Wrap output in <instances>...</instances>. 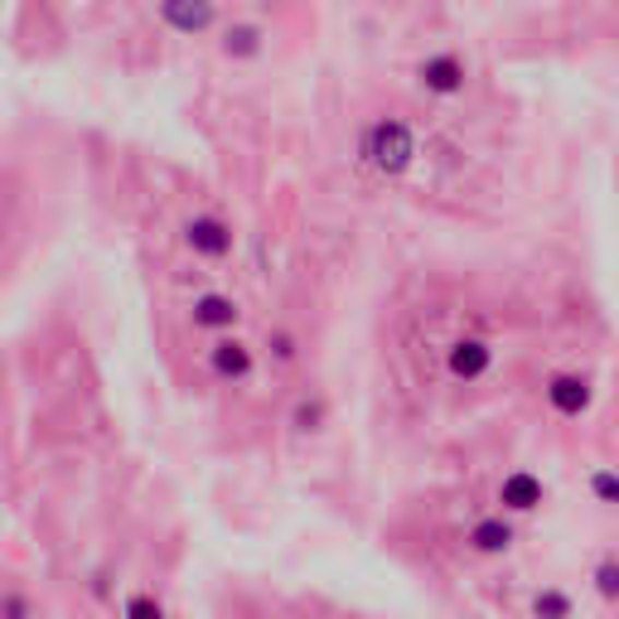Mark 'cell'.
I'll return each instance as SVG.
<instances>
[{"instance_id":"cell-1","label":"cell","mask_w":619,"mask_h":619,"mask_svg":"<svg viewBox=\"0 0 619 619\" xmlns=\"http://www.w3.org/2000/svg\"><path fill=\"white\" fill-rule=\"evenodd\" d=\"M364 155H368V165H373V170L402 175L412 165V155H416L412 127H407V121H378V127L364 136Z\"/></svg>"},{"instance_id":"cell-2","label":"cell","mask_w":619,"mask_h":619,"mask_svg":"<svg viewBox=\"0 0 619 619\" xmlns=\"http://www.w3.org/2000/svg\"><path fill=\"white\" fill-rule=\"evenodd\" d=\"M426 93H441V97H455L460 87H465V63L455 59V53H436V59H426L421 69H416Z\"/></svg>"},{"instance_id":"cell-3","label":"cell","mask_w":619,"mask_h":619,"mask_svg":"<svg viewBox=\"0 0 619 619\" xmlns=\"http://www.w3.org/2000/svg\"><path fill=\"white\" fill-rule=\"evenodd\" d=\"M160 15L179 35H204L213 25V0H160Z\"/></svg>"},{"instance_id":"cell-4","label":"cell","mask_w":619,"mask_h":619,"mask_svg":"<svg viewBox=\"0 0 619 619\" xmlns=\"http://www.w3.org/2000/svg\"><path fill=\"white\" fill-rule=\"evenodd\" d=\"M184 242L194 247L199 257H228L233 252V228L228 223H218V218H189Z\"/></svg>"},{"instance_id":"cell-5","label":"cell","mask_w":619,"mask_h":619,"mask_svg":"<svg viewBox=\"0 0 619 619\" xmlns=\"http://www.w3.org/2000/svg\"><path fill=\"white\" fill-rule=\"evenodd\" d=\"M489 364H493V348L484 340H460L455 348H450V378H460V382L484 378L489 373Z\"/></svg>"},{"instance_id":"cell-6","label":"cell","mask_w":619,"mask_h":619,"mask_svg":"<svg viewBox=\"0 0 619 619\" xmlns=\"http://www.w3.org/2000/svg\"><path fill=\"white\" fill-rule=\"evenodd\" d=\"M547 402L561 416H581L591 407V388H585V378H576V373H561V378L547 382Z\"/></svg>"},{"instance_id":"cell-7","label":"cell","mask_w":619,"mask_h":619,"mask_svg":"<svg viewBox=\"0 0 619 619\" xmlns=\"http://www.w3.org/2000/svg\"><path fill=\"white\" fill-rule=\"evenodd\" d=\"M209 364H213V373L218 378H247L252 373V348L247 344H238V340H218L213 344V354H209Z\"/></svg>"},{"instance_id":"cell-8","label":"cell","mask_w":619,"mask_h":619,"mask_svg":"<svg viewBox=\"0 0 619 619\" xmlns=\"http://www.w3.org/2000/svg\"><path fill=\"white\" fill-rule=\"evenodd\" d=\"M499 499H503V509H513V513L537 509V503H543V479H537V475H523V469H517V475L503 479Z\"/></svg>"},{"instance_id":"cell-9","label":"cell","mask_w":619,"mask_h":619,"mask_svg":"<svg viewBox=\"0 0 619 619\" xmlns=\"http://www.w3.org/2000/svg\"><path fill=\"white\" fill-rule=\"evenodd\" d=\"M194 324L199 330H233L238 324V306L228 296H199L194 300Z\"/></svg>"},{"instance_id":"cell-10","label":"cell","mask_w":619,"mask_h":619,"mask_svg":"<svg viewBox=\"0 0 619 619\" xmlns=\"http://www.w3.org/2000/svg\"><path fill=\"white\" fill-rule=\"evenodd\" d=\"M469 547L484 551V557H499V551L513 547V527L503 517H484V523H475V533H469Z\"/></svg>"},{"instance_id":"cell-11","label":"cell","mask_w":619,"mask_h":619,"mask_svg":"<svg viewBox=\"0 0 619 619\" xmlns=\"http://www.w3.org/2000/svg\"><path fill=\"white\" fill-rule=\"evenodd\" d=\"M257 49H262V29L257 25H233L228 35H223V53H228V59H252Z\"/></svg>"},{"instance_id":"cell-12","label":"cell","mask_w":619,"mask_h":619,"mask_svg":"<svg viewBox=\"0 0 619 619\" xmlns=\"http://www.w3.org/2000/svg\"><path fill=\"white\" fill-rule=\"evenodd\" d=\"M595 585H600L605 600H619V561H600L595 567Z\"/></svg>"},{"instance_id":"cell-13","label":"cell","mask_w":619,"mask_h":619,"mask_svg":"<svg viewBox=\"0 0 619 619\" xmlns=\"http://www.w3.org/2000/svg\"><path fill=\"white\" fill-rule=\"evenodd\" d=\"M533 610L537 615H571V600H567V595H537Z\"/></svg>"},{"instance_id":"cell-14","label":"cell","mask_w":619,"mask_h":619,"mask_svg":"<svg viewBox=\"0 0 619 619\" xmlns=\"http://www.w3.org/2000/svg\"><path fill=\"white\" fill-rule=\"evenodd\" d=\"M595 493H600V499H610V503H619V479L615 475H595Z\"/></svg>"},{"instance_id":"cell-15","label":"cell","mask_w":619,"mask_h":619,"mask_svg":"<svg viewBox=\"0 0 619 619\" xmlns=\"http://www.w3.org/2000/svg\"><path fill=\"white\" fill-rule=\"evenodd\" d=\"M127 615H160V600H127Z\"/></svg>"},{"instance_id":"cell-16","label":"cell","mask_w":619,"mask_h":619,"mask_svg":"<svg viewBox=\"0 0 619 619\" xmlns=\"http://www.w3.org/2000/svg\"><path fill=\"white\" fill-rule=\"evenodd\" d=\"M296 348H290V334H276V358H290Z\"/></svg>"}]
</instances>
